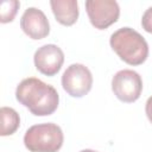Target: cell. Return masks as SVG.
Returning a JSON list of instances; mask_svg holds the SVG:
<instances>
[{
	"label": "cell",
	"instance_id": "obj_12",
	"mask_svg": "<svg viewBox=\"0 0 152 152\" xmlns=\"http://www.w3.org/2000/svg\"><path fill=\"white\" fill-rule=\"evenodd\" d=\"M141 26L146 32L152 33V6L144 12L141 18Z\"/></svg>",
	"mask_w": 152,
	"mask_h": 152
},
{
	"label": "cell",
	"instance_id": "obj_5",
	"mask_svg": "<svg viewBox=\"0 0 152 152\" xmlns=\"http://www.w3.org/2000/svg\"><path fill=\"white\" fill-rule=\"evenodd\" d=\"M112 90L120 101L132 103L137 101L141 95L142 80L140 75L134 70H120L112 78Z\"/></svg>",
	"mask_w": 152,
	"mask_h": 152
},
{
	"label": "cell",
	"instance_id": "obj_4",
	"mask_svg": "<svg viewBox=\"0 0 152 152\" xmlns=\"http://www.w3.org/2000/svg\"><path fill=\"white\" fill-rule=\"evenodd\" d=\"M62 87L71 97H83L93 87V75L86 65L74 63L63 72Z\"/></svg>",
	"mask_w": 152,
	"mask_h": 152
},
{
	"label": "cell",
	"instance_id": "obj_9",
	"mask_svg": "<svg viewBox=\"0 0 152 152\" xmlns=\"http://www.w3.org/2000/svg\"><path fill=\"white\" fill-rule=\"evenodd\" d=\"M50 6L56 20L64 26L74 25L78 19V4L76 0H51Z\"/></svg>",
	"mask_w": 152,
	"mask_h": 152
},
{
	"label": "cell",
	"instance_id": "obj_13",
	"mask_svg": "<svg viewBox=\"0 0 152 152\" xmlns=\"http://www.w3.org/2000/svg\"><path fill=\"white\" fill-rule=\"evenodd\" d=\"M145 113H146V116L147 119L150 120V122L152 124V96H150L146 101V104H145Z\"/></svg>",
	"mask_w": 152,
	"mask_h": 152
},
{
	"label": "cell",
	"instance_id": "obj_1",
	"mask_svg": "<svg viewBox=\"0 0 152 152\" xmlns=\"http://www.w3.org/2000/svg\"><path fill=\"white\" fill-rule=\"evenodd\" d=\"M15 99L36 116L53 114L59 103L57 90L36 77L25 78L18 84Z\"/></svg>",
	"mask_w": 152,
	"mask_h": 152
},
{
	"label": "cell",
	"instance_id": "obj_8",
	"mask_svg": "<svg viewBox=\"0 0 152 152\" xmlns=\"http://www.w3.org/2000/svg\"><path fill=\"white\" fill-rule=\"evenodd\" d=\"M20 27L31 39H43L50 33V24L43 11L36 7H28L21 15Z\"/></svg>",
	"mask_w": 152,
	"mask_h": 152
},
{
	"label": "cell",
	"instance_id": "obj_11",
	"mask_svg": "<svg viewBox=\"0 0 152 152\" xmlns=\"http://www.w3.org/2000/svg\"><path fill=\"white\" fill-rule=\"evenodd\" d=\"M19 6L20 2L17 0H4L0 6V21L2 24L13 21Z\"/></svg>",
	"mask_w": 152,
	"mask_h": 152
},
{
	"label": "cell",
	"instance_id": "obj_6",
	"mask_svg": "<svg viewBox=\"0 0 152 152\" xmlns=\"http://www.w3.org/2000/svg\"><path fill=\"white\" fill-rule=\"evenodd\" d=\"M86 11L90 24L97 30H104L118 21L119 4L114 0H87Z\"/></svg>",
	"mask_w": 152,
	"mask_h": 152
},
{
	"label": "cell",
	"instance_id": "obj_7",
	"mask_svg": "<svg viewBox=\"0 0 152 152\" xmlns=\"http://www.w3.org/2000/svg\"><path fill=\"white\" fill-rule=\"evenodd\" d=\"M36 69L45 76H55L64 63L62 49L55 44H45L37 49L33 56Z\"/></svg>",
	"mask_w": 152,
	"mask_h": 152
},
{
	"label": "cell",
	"instance_id": "obj_2",
	"mask_svg": "<svg viewBox=\"0 0 152 152\" xmlns=\"http://www.w3.org/2000/svg\"><path fill=\"white\" fill-rule=\"evenodd\" d=\"M109 44L120 59L129 65H140L148 57L147 42L131 27H121L112 33Z\"/></svg>",
	"mask_w": 152,
	"mask_h": 152
},
{
	"label": "cell",
	"instance_id": "obj_3",
	"mask_svg": "<svg viewBox=\"0 0 152 152\" xmlns=\"http://www.w3.org/2000/svg\"><path fill=\"white\" fill-rule=\"evenodd\" d=\"M63 140L62 128L53 122L33 125L24 135V145L30 152H57Z\"/></svg>",
	"mask_w": 152,
	"mask_h": 152
},
{
	"label": "cell",
	"instance_id": "obj_10",
	"mask_svg": "<svg viewBox=\"0 0 152 152\" xmlns=\"http://www.w3.org/2000/svg\"><path fill=\"white\" fill-rule=\"evenodd\" d=\"M0 118H1V132L2 137L12 135L17 132L20 125L19 114L11 107H1L0 109Z\"/></svg>",
	"mask_w": 152,
	"mask_h": 152
},
{
	"label": "cell",
	"instance_id": "obj_14",
	"mask_svg": "<svg viewBox=\"0 0 152 152\" xmlns=\"http://www.w3.org/2000/svg\"><path fill=\"white\" fill-rule=\"evenodd\" d=\"M80 152H97V151H94V150H89V148H86V150H82Z\"/></svg>",
	"mask_w": 152,
	"mask_h": 152
}]
</instances>
